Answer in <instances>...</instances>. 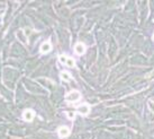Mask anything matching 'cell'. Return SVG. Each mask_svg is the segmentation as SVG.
Here are the masks:
<instances>
[{
  "label": "cell",
  "instance_id": "1",
  "mask_svg": "<svg viewBox=\"0 0 154 139\" xmlns=\"http://www.w3.org/2000/svg\"><path fill=\"white\" fill-rule=\"evenodd\" d=\"M81 93L79 91H71L65 95V101L68 103H77L78 101L81 100Z\"/></svg>",
  "mask_w": 154,
  "mask_h": 139
},
{
  "label": "cell",
  "instance_id": "2",
  "mask_svg": "<svg viewBox=\"0 0 154 139\" xmlns=\"http://www.w3.org/2000/svg\"><path fill=\"white\" fill-rule=\"evenodd\" d=\"M59 61H60L62 65H65L69 68H73L75 66V60L73 58H71V57L65 56V54H61L59 57Z\"/></svg>",
  "mask_w": 154,
  "mask_h": 139
},
{
  "label": "cell",
  "instance_id": "3",
  "mask_svg": "<svg viewBox=\"0 0 154 139\" xmlns=\"http://www.w3.org/2000/svg\"><path fill=\"white\" fill-rule=\"evenodd\" d=\"M34 118H35V112L33 111V110H30V109L25 110L24 113H23V119L27 122H32Z\"/></svg>",
  "mask_w": 154,
  "mask_h": 139
},
{
  "label": "cell",
  "instance_id": "4",
  "mask_svg": "<svg viewBox=\"0 0 154 139\" xmlns=\"http://www.w3.org/2000/svg\"><path fill=\"white\" fill-rule=\"evenodd\" d=\"M77 110L81 115H88L90 112V105L87 104V103H83V104L79 105L77 108Z\"/></svg>",
  "mask_w": 154,
  "mask_h": 139
},
{
  "label": "cell",
  "instance_id": "5",
  "mask_svg": "<svg viewBox=\"0 0 154 139\" xmlns=\"http://www.w3.org/2000/svg\"><path fill=\"white\" fill-rule=\"evenodd\" d=\"M74 52H75V54H78V56H82L83 53L86 52V47H85V44L81 43V42H78V43L74 45Z\"/></svg>",
  "mask_w": 154,
  "mask_h": 139
},
{
  "label": "cell",
  "instance_id": "6",
  "mask_svg": "<svg viewBox=\"0 0 154 139\" xmlns=\"http://www.w3.org/2000/svg\"><path fill=\"white\" fill-rule=\"evenodd\" d=\"M70 132H71L70 128H68V127H60L59 130H57V135L60 136L61 138H66V137H69Z\"/></svg>",
  "mask_w": 154,
  "mask_h": 139
},
{
  "label": "cell",
  "instance_id": "7",
  "mask_svg": "<svg viewBox=\"0 0 154 139\" xmlns=\"http://www.w3.org/2000/svg\"><path fill=\"white\" fill-rule=\"evenodd\" d=\"M51 50H52V44L50 43V42H44V43L41 45V48H39V51H41L42 54L48 53Z\"/></svg>",
  "mask_w": 154,
  "mask_h": 139
},
{
  "label": "cell",
  "instance_id": "8",
  "mask_svg": "<svg viewBox=\"0 0 154 139\" xmlns=\"http://www.w3.org/2000/svg\"><path fill=\"white\" fill-rule=\"evenodd\" d=\"M60 77L62 80H64V82H69V80H71L72 77H71V74L68 73V71H62L60 74Z\"/></svg>",
  "mask_w": 154,
  "mask_h": 139
},
{
  "label": "cell",
  "instance_id": "9",
  "mask_svg": "<svg viewBox=\"0 0 154 139\" xmlns=\"http://www.w3.org/2000/svg\"><path fill=\"white\" fill-rule=\"evenodd\" d=\"M66 115L69 117L70 120H73V118H74V113L73 112H66Z\"/></svg>",
  "mask_w": 154,
  "mask_h": 139
},
{
  "label": "cell",
  "instance_id": "10",
  "mask_svg": "<svg viewBox=\"0 0 154 139\" xmlns=\"http://www.w3.org/2000/svg\"><path fill=\"white\" fill-rule=\"evenodd\" d=\"M153 40H154V34H153Z\"/></svg>",
  "mask_w": 154,
  "mask_h": 139
}]
</instances>
